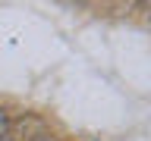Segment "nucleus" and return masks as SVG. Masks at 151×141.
Returning a JSON list of instances; mask_svg holds the SVG:
<instances>
[{
  "label": "nucleus",
  "instance_id": "obj_1",
  "mask_svg": "<svg viewBox=\"0 0 151 141\" xmlns=\"http://www.w3.org/2000/svg\"><path fill=\"white\" fill-rule=\"evenodd\" d=\"M9 129H13V119L6 110H0V141H9Z\"/></svg>",
  "mask_w": 151,
  "mask_h": 141
},
{
  "label": "nucleus",
  "instance_id": "obj_2",
  "mask_svg": "<svg viewBox=\"0 0 151 141\" xmlns=\"http://www.w3.org/2000/svg\"><path fill=\"white\" fill-rule=\"evenodd\" d=\"M32 141H57V138H54V135H47V132H41V135H35Z\"/></svg>",
  "mask_w": 151,
  "mask_h": 141
}]
</instances>
